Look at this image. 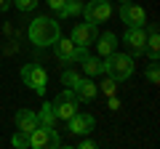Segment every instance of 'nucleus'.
Listing matches in <instances>:
<instances>
[{
  "instance_id": "nucleus-8",
  "label": "nucleus",
  "mask_w": 160,
  "mask_h": 149,
  "mask_svg": "<svg viewBox=\"0 0 160 149\" xmlns=\"http://www.w3.org/2000/svg\"><path fill=\"white\" fill-rule=\"evenodd\" d=\"M120 19H123V24H128V27H144V22H147V13H144L142 6H136V3H123L120 6Z\"/></svg>"
},
{
  "instance_id": "nucleus-6",
  "label": "nucleus",
  "mask_w": 160,
  "mask_h": 149,
  "mask_svg": "<svg viewBox=\"0 0 160 149\" xmlns=\"http://www.w3.org/2000/svg\"><path fill=\"white\" fill-rule=\"evenodd\" d=\"M112 16V3L107 0H91V3H83V19L91 24H102Z\"/></svg>"
},
{
  "instance_id": "nucleus-18",
  "label": "nucleus",
  "mask_w": 160,
  "mask_h": 149,
  "mask_svg": "<svg viewBox=\"0 0 160 149\" xmlns=\"http://www.w3.org/2000/svg\"><path fill=\"white\" fill-rule=\"evenodd\" d=\"M38 125H56V115H53L51 101H46L43 107L38 109Z\"/></svg>"
},
{
  "instance_id": "nucleus-24",
  "label": "nucleus",
  "mask_w": 160,
  "mask_h": 149,
  "mask_svg": "<svg viewBox=\"0 0 160 149\" xmlns=\"http://www.w3.org/2000/svg\"><path fill=\"white\" fill-rule=\"evenodd\" d=\"M46 3H48V8H51V11H62V6H64V0H46Z\"/></svg>"
},
{
  "instance_id": "nucleus-3",
  "label": "nucleus",
  "mask_w": 160,
  "mask_h": 149,
  "mask_svg": "<svg viewBox=\"0 0 160 149\" xmlns=\"http://www.w3.org/2000/svg\"><path fill=\"white\" fill-rule=\"evenodd\" d=\"M22 83L27 88H32L35 93H46V85H48V72L40 64H24L22 67Z\"/></svg>"
},
{
  "instance_id": "nucleus-10",
  "label": "nucleus",
  "mask_w": 160,
  "mask_h": 149,
  "mask_svg": "<svg viewBox=\"0 0 160 149\" xmlns=\"http://www.w3.org/2000/svg\"><path fill=\"white\" fill-rule=\"evenodd\" d=\"M123 40H126V46L131 48L133 56H142L144 53V43H147V29L144 27H128Z\"/></svg>"
},
{
  "instance_id": "nucleus-17",
  "label": "nucleus",
  "mask_w": 160,
  "mask_h": 149,
  "mask_svg": "<svg viewBox=\"0 0 160 149\" xmlns=\"http://www.w3.org/2000/svg\"><path fill=\"white\" fill-rule=\"evenodd\" d=\"M83 13V0H64L62 11H59V16L62 19H75Z\"/></svg>"
},
{
  "instance_id": "nucleus-1",
  "label": "nucleus",
  "mask_w": 160,
  "mask_h": 149,
  "mask_svg": "<svg viewBox=\"0 0 160 149\" xmlns=\"http://www.w3.org/2000/svg\"><path fill=\"white\" fill-rule=\"evenodd\" d=\"M27 37H29V43H32L35 48H48V46H53V43L62 37V27H59V22L51 19V16H38V19L29 22Z\"/></svg>"
},
{
  "instance_id": "nucleus-9",
  "label": "nucleus",
  "mask_w": 160,
  "mask_h": 149,
  "mask_svg": "<svg viewBox=\"0 0 160 149\" xmlns=\"http://www.w3.org/2000/svg\"><path fill=\"white\" fill-rule=\"evenodd\" d=\"M67 123H69V133H75V136H88V133L96 128V117L93 115H80V109Z\"/></svg>"
},
{
  "instance_id": "nucleus-22",
  "label": "nucleus",
  "mask_w": 160,
  "mask_h": 149,
  "mask_svg": "<svg viewBox=\"0 0 160 149\" xmlns=\"http://www.w3.org/2000/svg\"><path fill=\"white\" fill-rule=\"evenodd\" d=\"M147 80H149V85H158V83H160V69H158V61L149 64V69H147Z\"/></svg>"
},
{
  "instance_id": "nucleus-20",
  "label": "nucleus",
  "mask_w": 160,
  "mask_h": 149,
  "mask_svg": "<svg viewBox=\"0 0 160 149\" xmlns=\"http://www.w3.org/2000/svg\"><path fill=\"white\" fill-rule=\"evenodd\" d=\"M11 144H13L16 149H27V147H29V133L16 131V133H13V138H11Z\"/></svg>"
},
{
  "instance_id": "nucleus-15",
  "label": "nucleus",
  "mask_w": 160,
  "mask_h": 149,
  "mask_svg": "<svg viewBox=\"0 0 160 149\" xmlns=\"http://www.w3.org/2000/svg\"><path fill=\"white\" fill-rule=\"evenodd\" d=\"M38 128V115L32 109H19L16 112V131H24V133H32Z\"/></svg>"
},
{
  "instance_id": "nucleus-5",
  "label": "nucleus",
  "mask_w": 160,
  "mask_h": 149,
  "mask_svg": "<svg viewBox=\"0 0 160 149\" xmlns=\"http://www.w3.org/2000/svg\"><path fill=\"white\" fill-rule=\"evenodd\" d=\"M29 147L32 149H56V147H62V138L53 131V125H38L29 133Z\"/></svg>"
},
{
  "instance_id": "nucleus-12",
  "label": "nucleus",
  "mask_w": 160,
  "mask_h": 149,
  "mask_svg": "<svg viewBox=\"0 0 160 149\" xmlns=\"http://www.w3.org/2000/svg\"><path fill=\"white\" fill-rule=\"evenodd\" d=\"M96 51H99V56L102 59H107L109 53H115L118 51V35L115 32H102V35H96Z\"/></svg>"
},
{
  "instance_id": "nucleus-29",
  "label": "nucleus",
  "mask_w": 160,
  "mask_h": 149,
  "mask_svg": "<svg viewBox=\"0 0 160 149\" xmlns=\"http://www.w3.org/2000/svg\"><path fill=\"white\" fill-rule=\"evenodd\" d=\"M107 3H112V0H107Z\"/></svg>"
},
{
  "instance_id": "nucleus-21",
  "label": "nucleus",
  "mask_w": 160,
  "mask_h": 149,
  "mask_svg": "<svg viewBox=\"0 0 160 149\" xmlns=\"http://www.w3.org/2000/svg\"><path fill=\"white\" fill-rule=\"evenodd\" d=\"M78 77H80V72H78V69H72V64H69V69L62 74V83H64L67 88H72L75 83H78Z\"/></svg>"
},
{
  "instance_id": "nucleus-28",
  "label": "nucleus",
  "mask_w": 160,
  "mask_h": 149,
  "mask_svg": "<svg viewBox=\"0 0 160 149\" xmlns=\"http://www.w3.org/2000/svg\"><path fill=\"white\" fill-rule=\"evenodd\" d=\"M118 3H131V0H118Z\"/></svg>"
},
{
  "instance_id": "nucleus-11",
  "label": "nucleus",
  "mask_w": 160,
  "mask_h": 149,
  "mask_svg": "<svg viewBox=\"0 0 160 149\" xmlns=\"http://www.w3.org/2000/svg\"><path fill=\"white\" fill-rule=\"evenodd\" d=\"M75 96H78V101H93V99L99 96V88L96 83L91 80V77H78V83L72 85Z\"/></svg>"
},
{
  "instance_id": "nucleus-4",
  "label": "nucleus",
  "mask_w": 160,
  "mask_h": 149,
  "mask_svg": "<svg viewBox=\"0 0 160 149\" xmlns=\"http://www.w3.org/2000/svg\"><path fill=\"white\" fill-rule=\"evenodd\" d=\"M51 107H53V115H56V120H69V117L78 112L80 101H78V96H75L72 88H67V91H62V93H59V96L51 101Z\"/></svg>"
},
{
  "instance_id": "nucleus-26",
  "label": "nucleus",
  "mask_w": 160,
  "mask_h": 149,
  "mask_svg": "<svg viewBox=\"0 0 160 149\" xmlns=\"http://www.w3.org/2000/svg\"><path fill=\"white\" fill-rule=\"evenodd\" d=\"M93 147H96L93 138H83V141H80V149H93Z\"/></svg>"
},
{
  "instance_id": "nucleus-25",
  "label": "nucleus",
  "mask_w": 160,
  "mask_h": 149,
  "mask_svg": "<svg viewBox=\"0 0 160 149\" xmlns=\"http://www.w3.org/2000/svg\"><path fill=\"white\" fill-rule=\"evenodd\" d=\"M107 107H109V109H118V107H120V99L115 96V93H112V96H107Z\"/></svg>"
},
{
  "instance_id": "nucleus-13",
  "label": "nucleus",
  "mask_w": 160,
  "mask_h": 149,
  "mask_svg": "<svg viewBox=\"0 0 160 149\" xmlns=\"http://www.w3.org/2000/svg\"><path fill=\"white\" fill-rule=\"evenodd\" d=\"M53 46H56V59L62 64H67V67L75 64V43L69 40V37H59Z\"/></svg>"
},
{
  "instance_id": "nucleus-16",
  "label": "nucleus",
  "mask_w": 160,
  "mask_h": 149,
  "mask_svg": "<svg viewBox=\"0 0 160 149\" xmlns=\"http://www.w3.org/2000/svg\"><path fill=\"white\" fill-rule=\"evenodd\" d=\"M80 67H83V72H86V77H96V74H104V61H102V56H99V59L86 56L83 61H80Z\"/></svg>"
},
{
  "instance_id": "nucleus-19",
  "label": "nucleus",
  "mask_w": 160,
  "mask_h": 149,
  "mask_svg": "<svg viewBox=\"0 0 160 149\" xmlns=\"http://www.w3.org/2000/svg\"><path fill=\"white\" fill-rule=\"evenodd\" d=\"M96 88L102 91V96H112V93H118V80L107 74V80H102V85H96Z\"/></svg>"
},
{
  "instance_id": "nucleus-14",
  "label": "nucleus",
  "mask_w": 160,
  "mask_h": 149,
  "mask_svg": "<svg viewBox=\"0 0 160 149\" xmlns=\"http://www.w3.org/2000/svg\"><path fill=\"white\" fill-rule=\"evenodd\" d=\"M144 53H147L152 61L160 59V37H158V24H149L147 27V43H144Z\"/></svg>"
},
{
  "instance_id": "nucleus-2",
  "label": "nucleus",
  "mask_w": 160,
  "mask_h": 149,
  "mask_svg": "<svg viewBox=\"0 0 160 149\" xmlns=\"http://www.w3.org/2000/svg\"><path fill=\"white\" fill-rule=\"evenodd\" d=\"M104 74L115 77L118 83L128 80V77L133 74V56L131 53H120V51L109 53V56L104 59Z\"/></svg>"
},
{
  "instance_id": "nucleus-23",
  "label": "nucleus",
  "mask_w": 160,
  "mask_h": 149,
  "mask_svg": "<svg viewBox=\"0 0 160 149\" xmlns=\"http://www.w3.org/2000/svg\"><path fill=\"white\" fill-rule=\"evenodd\" d=\"M11 3H16L19 11H32V8L38 6V0H11Z\"/></svg>"
},
{
  "instance_id": "nucleus-27",
  "label": "nucleus",
  "mask_w": 160,
  "mask_h": 149,
  "mask_svg": "<svg viewBox=\"0 0 160 149\" xmlns=\"http://www.w3.org/2000/svg\"><path fill=\"white\" fill-rule=\"evenodd\" d=\"M8 8H11V0H0V13L8 11Z\"/></svg>"
},
{
  "instance_id": "nucleus-7",
  "label": "nucleus",
  "mask_w": 160,
  "mask_h": 149,
  "mask_svg": "<svg viewBox=\"0 0 160 149\" xmlns=\"http://www.w3.org/2000/svg\"><path fill=\"white\" fill-rule=\"evenodd\" d=\"M96 35H99L96 24L83 22V24H75V27H72V35H69V40H72L75 46H86V48H88L93 40H96Z\"/></svg>"
}]
</instances>
